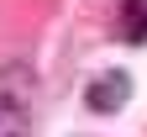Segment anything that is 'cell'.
Returning <instances> with one entry per match:
<instances>
[{
	"mask_svg": "<svg viewBox=\"0 0 147 137\" xmlns=\"http://www.w3.org/2000/svg\"><path fill=\"white\" fill-rule=\"evenodd\" d=\"M32 100H37L32 69L26 63L0 69V137H32Z\"/></svg>",
	"mask_w": 147,
	"mask_h": 137,
	"instance_id": "obj_1",
	"label": "cell"
},
{
	"mask_svg": "<svg viewBox=\"0 0 147 137\" xmlns=\"http://www.w3.org/2000/svg\"><path fill=\"white\" fill-rule=\"evenodd\" d=\"M126 95H131V79L126 74H100L84 90V100H89V111H116V106H126Z\"/></svg>",
	"mask_w": 147,
	"mask_h": 137,
	"instance_id": "obj_2",
	"label": "cell"
},
{
	"mask_svg": "<svg viewBox=\"0 0 147 137\" xmlns=\"http://www.w3.org/2000/svg\"><path fill=\"white\" fill-rule=\"evenodd\" d=\"M121 37L147 42V0H121Z\"/></svg>",
	"mask_w": 147,
	"mask_h": 137,
	"instance_id": "obj_3",
	"label": "cell"
}]
</instances>
